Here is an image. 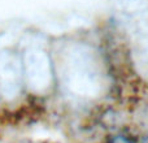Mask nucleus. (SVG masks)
<instances>
[{
  "label": "nucleus",
  "mask_w": 148,
  "mask_h": 143,
  "mask_svg": "<svg viewBox=\"0 0 148 143\" xmlns=\"http://www.w3.org/2000/svg\"><path fill=\"white\" fill-rule=\"evenodd\" d=\"M144 143H148V137L146 138V141H144Z\"/></svg>",
  "instance_id": "nucleus-2"
},
{
  "label": "nucleus",
  "mask_w": 148,
  "mask_h": 143,
  "mask_svg": "<svg viewBox=\"0 0 148 143\" xmlns=\"http://www.w3.org/2000/svg\"><path fill=\"white\" fill-rule=\"evenodd\" d=\"M110 143H135V142L125 135H116L110 139Z\"/></svg>",
  "instance_id": "nucleus-1"
}]
</instances>
